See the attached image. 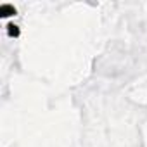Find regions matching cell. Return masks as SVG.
I'll return each mask as SVG.
<instances>
[{
	"label": "cell",
	"instance_id": "obj_1",
	"mask_svg": "<svg viewBox=\"0 0 147 147\" xmlns=\"http://www.w3.org/2000/svg\"><path fill=\"white\" fill-rule=\"evenodd\" d=\"M0 14H2L4 18H9V16H14V14H16V9H14L12 5L5 4V5H2V7H0Z\"/></svg>",
	"mask_w": 147,
	"mask_h": 147
},
{
	"label": "cell",
	"instance_id": "obj_2",
	"mask_svg": "<svg viewBox=\"0 0 147 147\" xmlns=\"http://www.w3.org/2000/svg\"><path fill=\"white\" fill-rule=\"evenodd\" d=\"M18 26H14V24H9V33H11V36H16L18 35V30H16Z\"/></svg>",
	"mask_w": 147,
	"mask_h": 147
}]
</instances>
